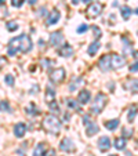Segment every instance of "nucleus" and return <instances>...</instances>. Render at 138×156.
Masks as SVG:
<instances>
[{"label":"nucleus","instance_id":"nucleus-1","mask_svg":"<svg viewBox=\"0 0 138 156\" xmlns=\"http://www.w3.org/2000/svg\"><path fill=\"white\" fill-rule=\"evenodd\" d=\"M33 44H32V40L28 35H19L18 37H14L10 40L9 43V47H7V53L9 55H15L17 53H29L32 50Z\"/></svg>","mask_w":138,"mask_h":156},{"label":"nucleus","instance_id":"nucleus-2","mask_svg":"<svg viewBox=\"0 0 138 156\" xmlns=\"http://www.w3.org/2000/svg\"><path fill=\"white\" fill-rule=\"evenodd\" d=\"M43 126H44V129L47 130L48 133H51V134H58V133L61 131V123H59L58 119L53 115L44 118Z\"/></svg>","mask_w":138,"mask_h":156},{"label":"nucleus","instance_id":"nucleus-3","mask_svg":"<svg viewBox=\"0 0 138 156\" xmlns=\"http://www.w3.org/2000/svg\"><path fill=\"white\" fill-rule=\"evenodd\" d=\"M106 95L104 93H98L97 97L94 98V102L91 105V113H94V115H100L102 112V109L105 108L106 105Z\"/></svg>","mask_w":138,"mask_h":156},{"label":"nucleus","instance_id":"nucleus-4","mask_svg":"<svg viewBox=\"0 0 138 156\" xmlns=\"http://www.w3.org/2000/svg\"><path fill=\"white\" fill-rule=\"evenodd\" d=\"M83 123H84V126H86V133H87L88 137H93L94 134H97L98 130H100L98 124L91 120L90 116H83Z\"/></svg>","mask_w":138,"mask_h":156},{"label":"nucleus","instance_id":"nucleus-5","mask_svg":"<svg viewBox=\"0 0 138 156\" xmlns=\"http://www.w3.org/2000/svg\"><path fill=\"white\" fill-rule=\"evenodd\" d=\"M104 6L101 3H94V4H90L87 9V15L90 18H97L98 15L102 12Z\"/></svg>","mask_w":138,"mask_h":156},{"label":"nucleus","instance_id":"nucleus-6","mask_svg":"<svg viewBox=\"0 0 138 156\" xmlns=\"http://www.w3.org/2000/svg\"><path fill=\"white\" fill-rule=\"evenodd\" d=\"M111 62H112V69H119L126 65V58L119 54H111Z\"/></svg>","mask_w":138,"mask_h":156},{"label":"nucleus","instance_id":"nucleus-7","mask_svg":"<svg viewBox=\"0 0 138 156\" xmlns=\"http://www.w3.org/2000/svg\"><path fill=\"white\" fill-rule=\"evenodd\" d=\"M65 79V69L64 68H57L50 73V80L53 83H61Z\"/></svg>","mask_w":138,"mask_h":156},{"label":"nucleus","instance_id":"nucleus-8","mask_svg":"<svg viewBox=\"0 0 138 156\" xmlns=\"http://www.w3.org/2000/svg\"><path fill=\"white\" fill-rule=\"evenodd\" d=\"M98 66H100L101 71L104 72H108L112 69V62H111V54H108V55H104L102 58L100 59V62H98Z\"/></svg>","mask_w":138,"mask_h":156},{"label":"nucleus","instance_id":"nucleus-9","mask_svg":"<svg viewBox=\"0 0 138 156\" xmlns=\"http://www.w3.org/2000/svg\"><path fill=\"white\" fill-rule=\"evenodd\" d=\"M59 149L64 151V152H72L75 151V144L71 138H64L59 144Z\"/></svg>","mask_w":138,"mask_h":156},{"label":"nucleus","instance_id":"nucleus-10","mask_svg":"<svg viewBox=\"0 0 138 156\" xmlns=\"http://www.w3.org/2000/svg\"><path fill=\"white\" fill-rule=\"evenodd\" d=\"M62 40H64V36H62L61 32H53L50 35V43H51V46H54V47L59 46V44L62 43Z\"/></svg>","mask_w":138,"mask_h":156},{"label":"nucleus","instance_id":"nucleus-11","mask_svg":"<svg viewBox=\"0 0 138 156\" xmlns=\"http://www.w3.org/2000/svg\"><path fill=\"white\" fill-rule=\"evenodd\" d=\"M98 148H100L101 152H105V151H109V148H111V140H109V137H101L100 140H98Z\"/></svg>","mask_w":138,"mask_h":156},{"label":"nucleus","instance_id":"nucleus-12","mask_svg":"<svg viewBox=\"0 0 138 156\" xmlns=\"http://www.w3.org/2000/svg\"><path fill=\"white\" fill-rule=\"evenodd\" d=\"M59 18H61V12H59L58 10H53V11H50V14H48V17H47V25L57 24V22L59 21Z\"/></svg>","mask_w":138,"mask_h":156},{"label":"nucleus","instance_id":"nucleus-13","mask_svg":"<svg viewBox=\"0 0 138 156\" xmlns=\"http://www.w3.org/2000/svg\"><path fill=\"white\" fill-rule=\"evenodd\" d=\"M25 133H27V124H25V123H17L14 126V134H15V137L21 138V137L25 136Z\"/></svg>","mask_w":138,"mask_h":156},{"label":"nucleus","instance_id":"nucleus-14","mask_svg":"<svg viewBox=\"0 0 138 156\" xmlns=\"http://www.w3.org/2000/svg\"><path fill=\"white\" fill-rule=\"evenodd\" d=\"M138 113V105H135V104H133L129 108V112H127V119H129L130 123H133L135 119V116H137Z\"/></svg>","mask_w":138,"mask_h":156},{"label":"nucleus","instance_id":"nucleus-15","mask_svg":"<svg viewBox=\"0 0 138 156\" xmlns=\"http://www.w3.org/2000/svg\"><path fill=\"white\" fill-rule=\"evenodd\" d=\"M90 98H91L90 91H88V90H82V91L79 93V98H77V100H79L80 104L84 105V104H87L88 101H90Z\"/></svg>","mask_w":138,"mask_h":156},{"label":"nucleus","instance_id":"nucleus-16","mask_svg":"<svg viewBox=\"0 0 138 156\" xmlns=\"http://www.w3.org/2000/svg\"><path fill=\"white\" fill-rule=\"evenodd\" d=\"M84 84V80L83 79H80V77H76V79L73 80V82L69 84V91L71 93H73V91H76L79 87H82V86Z\"/></svg>","mask_w":138,"mask_h":156},{"label":"nucleus","instance_id":"nucleus-17","mask_svg":"<svg viewBox=\"0 0 138 156\" xmlns=\"http://www.w3.org/2000/svg\"><path fill=\"white\" fill-rule=\"evenodd\" d=\"M72 54H73V48H72V46H69V44H64L61 47V50H59V55L62 57H71Z\"/></svg>","mask_w":138,"mask_h":156},{"label":"nucleus","instance_id":"nucleus-18","mask_svg":"<svg viewBox=\"0 0 138 156\" xmlns=\"http://www.w3.org/2000/svg\"><path fill=\"white\" fill-rule=\"evenodd\" d=\"M126 87L134 93H138V79H131L126 82Z\"/></svg>","mask_w":138,"mask_h":156},{"label":"nucleus","instance_id":"nucleus-19","mask_svg":"<svg viewBox=\"0 0 138 156\" xmlns=\"http://www.w3.org/2000/svg\"><path fill=\"white\" fill-rule=\"evenodd\" d=\"M27 113L29 116H36L39 115V108L35 105V104H29V105L27 106Z\"/></svg>","mask_w":138,"mask_h":156},{"label":"nucleus","instance_id":"nucleus-20","mask_svg":"<svg viewBox=\"0 0 138 156\" xmlns=\"http://www.w3.org/2000/svg\"><path fill=\"white\" fill-rule=\"evenodd\" d=\"M119 119H113V120H109V122H105V129L108 130H116L119 127Z\"/></svg>","mask_w":138,"mask_h":156},{"label":"nucleus","instance_id":"nucleus-21","mask_svg":"<svg viewBox=\"0 0 138 156\" xmlns=\"http://www.w3.org/2000/svg\"><path fill=\"white\" fill-rule=\"evenodd\" d=\"M44 149H46V145L43 142H40L33 151V156H44Z\"/></svg>","mask_w":138,"mask_h":156},{"label":"nucleus","instance_id":"nucleus-22","mask_svg":"<svg viewBox=\"0 0 138 156\" xmlns=\"http://www.w3.org/2000/svg\"><path fill=\"white\" fill-rule=\"evenodd\" d=\"M131 9H130L129 6H123L122 7V17H123V20L124 21H127V20H130V17H131Z\"/></svg>","mask_w":138,"mask_h":156},{"label":"nucleus","instance_id":"nucleus-23","mask_svg":"<svg viewBox=\"0 0 138 156\" xmlns=\"http://www.w3.org/2000/svg\"><path fill=\"white\" fill-rule=\"evenodd\" d=\"M100 47H101V44L98 43V41H94L93 44H90V47H88V54L90 55H94V54H97V51L100 50Z\"/></svg>","mask_w":138,"mask_h":156},{"label":"nucleus","instance_id":"nucleus-24","mask_svg":"<svg viewBox=\"0 0 138 156\" xmlns=\"http://www.w3.org/2000/svg\"><path fill=\"white\" fill-rule=\"evenodd\" d=\"M113 145H115L116 149H124V147H126V138H124V137H122V138H116Z\"/></svg>","mask_w":138,"mask_h":156},{"label":"nucleus","instance_id":"nucleus-25","mask_svg":"<svg viewBox=\"0 0 138 156\" xmlns=\"http://www.w3.org/2000/svg\"><path fill=\"white\" fill-rule=\"evenodd\" d=\"M54 97H55V91H54L53 87H50V86H48L47 91H46V100H47V101H53Z\"/></svg>","mask_w":138,"mask_h":156},{"label":"nucleus","instance_id":"nucleus-26","mask_svg":"<svg viewBox=\"0 0 138 156\" xmlns=\"http://www.w3.org/2000/svg\"><path fill=\"white\" fill-rule=\"evenodd\" d=\"M66 105H68V108L75 109V111H79V104H77V101H75V100L68 98V100H66Z\"/></svg>","mask_w":138,"mask_h":156},{"label":"nucleus","instance_id":"nucleus-27","mask_svg":"<svg viewBox=\"0 0 138 156\" xmlns=\"http://www.w3.org/2000/svg\"><path fill=\"white\" fill-rule=\"evenodd\" d=\"M0 112H11L10 104L7 101H0Z\"/></svg>","mask_w":138,"mask_h":156},{"label":"nucleus","instance_id":"nucleus-28","mask_svg":"<svg viewBox=\"0 0 138 156\" xmlns=\"http://www.w3.org/2000/svg\"><path fill=\"white\" fill-rule=\"evenodd\" d=\"M6 28L10 30V32H14V30L18 29V24L14 22V21H10V22H6Z\"/></svg>","mask_w":138,"mask_h":156},{"label":"nucleus","instance_id":"nucleus-29","mask_svg":"<svg viewBox=\"0 0 138 156\" xmlns=\"http://www.w3.org/2000/svg\"><path fill=\"white\" fill-rule=\"evenodd\" d=\"M50 111L51 112H54V113H59L61 111H59V106H58V104H57V101H50Z\"/></svg>","mask_w":138,"mask_h":156},{"label":"nucleus","instance_id":"nucleus-30","mask_svg":"<svg viewBox=\"0 0 138 156\" xmlns=\"http://www.w3.org/2000/svg\"><path fill=\"white\" fill-rule=\"evenodd\" d=\"M4 83L9 86L14 84V77H12V75H6V76H4Z\"/></svg>","mask_w":138,"mask_h":156},{"label":"nucleus","instance_id":"nucleus-31","mask_svg":"<svg viewBox=\"0 0 138 156\" xmlns=\"http://www.w3.org/2000/svg\"><path fill=\"white\" fill-rule=\"evenodd\" d=\"M91 29H93V35L95 36V39H100L101 36H102V35H101V29L98 27H93Z\"/></svg>","mask_w":138,"mask_h":156},{"label":"nucleus","instance_id":"nucleus-32","mask_svg":"<svg viewBox=\"0 0 138 156\" xmlns=\"http://www.w3.org/2000/svg\"><path fill=\"white\" fill-rule=\"evenodd\" d=\"M123 137H124V138H126V137H127V138H131V137H133V130L124 129L123 130Z\"/></svg>","mask_w":138,"mask_h":156},{"label":"nucleus","instance_id":"nucleus-33","mask_svg":"<svg viewBox=\"0 0 138 156\" xmlns=\"http://www.w3.org/2000/svg\"><path fill=\"white\" fill-rule=\"evenodd\" d=\"M24 2L25 0H11V4L14 7H21L22 4H24Z\"/></svg>","mask_w":138,"mask_h":156},{"label":"nucleus","instance_id":"nucleus-34","mask_svg":"<svg viewBox=\"0 0 138 156\" xmlns=\"http://www.w3.org/2000/svg\"><path fill=\"white\" fill-rule=\"evenodd\" d=\"M87 29H88V27L86 24H83V25H80V27L77 28V33H84Z\"/></svg>","mask_w":138,"mask_h":156},{"label":"nucleus","instance_id":"nucleus-35","mask_svg":"<svg viewBox=\"0 0 138 156\" xmlns=\"http://www.w3.org/2000/svg\"><path fill=\"white\" fill-rule=\"evenodd\" d=\"M130 72H138V61L134 62V64L130 66Z\"/></svg>","mask_w":138,"mask_h":156},{"label":"nucleus","instance_id":"nucleus-36","mask_svg":"<svg viewBox=\"0 0 138 156\" xmlns=\"http://www.w3.org/2000/svg\"><path fill=\"white\" fill-rule=\"evenodd\" d=\"M54 155H55V152H54V149H50V151H48V152L46 153V155H44V156H54Z\"/></svg>","mask_w":138,"mask_h":156},{"label":"nucleus","instance_id":"nucleus-37","mask_svg":"<svg viewBox=\"0 0 138 156\" xmlns=\"http://www.w3.org/2000/svg\"><path fill=\"white\" fill-rule=\"evenodd\" d=\"M3 62H4V59L2 58V57H0V68H2V66H3Z\"/></svg>","mask_w":138,"mask_h":156},{"label":"nucleus","instance_id":"nucleus-38","mask_svg":"<svg viewBox=\"0 0 138 156\" xmlns=\"http://www.w3.org/2000/svg\"><path fill=\"white\" fill-rule=\"evenodd\" d=\"M71 2H72V3H73V4H77V3H79V2H80V0H71Z\"/></svg>","mask_w":138,"mask_h":156},{"label":"nucleus","instance_id":"nucleus-39","mask_svg":"<svg viewBox=\"0 0 138 156\" xmlns=\"http://www.w3.org/2000/svg\"><path fill=\"white\" fill-rule=\"evenodd\" d=\"M80 2H83V3H86V4H87V3H90L91 0H80Z\"/></svg>","mask_w":138,"mask_h":156},{"label":"nucleus","instance_id":"nucleus-40","mask_svg":"<svg viewBox=\"0 0 138 156\" xmlns=\"http://www.w3.org/2000/svg\"><path fill=\"white\" fill-rule=\"evenodd\" d=\"M29 3L30 4H36V0H29Z\"/></svg>","mask_w":138,"mask_h":156},{"label":"nucleus","instance_id":"nucleus-41","mask_svg":"<svg viewBox=\"0 0 138 156\" xmlns=\"http://www.w3.org/2000/svg\"><path fill=\"white\" fill-rule=\"evenodd\" d=\"M4 2H6V0H0V6H2V4H4Z\"/></svg>","mask_w":138,"mask_h":156},{"label":"nucleus","instance_id":"nucleus-42","mask_svg":"<svg viewBox=\"0 0 138 156\" xmlns=\"http://www.w3.org/2000/svg\"><path fill=\"white\" fill-rule=\"evenodd\" d=\"M134 12H135V14L138 15V9H135V11H134Z\"/></svg>","mask_w":138,"mask_h":156},{"label":"nucleus","instance_id":"nucleus-43","mask_svg":"<svg viewBox=\"0 0 138 156\" xmlns=\"http://www.w3.org/2000/svg\"><path fill=\"white\" fill-rule=\"evenodd\" d=\"M109 156H118V155H109Z\"/></svg>","mask_w":138,"mask_h":156}]
</instances>
